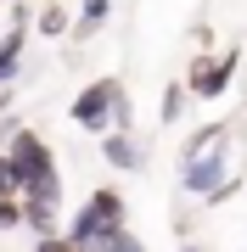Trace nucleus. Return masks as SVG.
Instances as JSON below:
<instances>
[{
    "mask_svg": "<svg viewBox=\"0 0 247 252\" xmlns=\"http://www.w3.org/2000/svg\"><path fill=\"white\" fill-rule=\"evenodd\" d=\"M11 107V90H6V84H0V112H6Z\"/></svg>",
    "mask_w": 247,
    "mask_h": 252,
    "instance_id": "nucleus-15",
    "label": "nucleus"
},
{
    "mask_svg": "<svg viewBox=\"0 0 247 252\" xmlns=\"http://www.w3.org/2000/svg\"><path fill=\"white\" fill-rule=\"evenodd\" d=\"M90 252H146V247H141L135 235H129V230L118 224V230H107V235H101V241H96Z\"/></svg>",
    "mask_w": 247,
    "mask_h": 252,
    "instance_id": "nucleus-10",
    "label": "nucleus"
},
{
    "mask_svg": "<svg viewBox=\"0 0 247 252\" xmlns=\"http://www.w3.org/2000/svg\"><path fill=\"white\" fill-rule=\"evenodd\" d=\"M107 17H112V0H84V6H79V17L68 23V28H73L79 39H90V34H96V28L107 23Z\"/></svg>",
    "mask_w": 247,
    "mask_h": 252,
    "instance_id": "nucleus-8",
    "label": "nucleus"
},
{
    "mask_svg": "<svg viewBox=\"0 0 247 252\" xmlns=\"http://www.w3.org/2000/svg\"><path fill=\"white\" fill-rule=\"evenodd\" d=\"M180 112H185V84H169V90H163V107H157V118H163V124H174Z\"/></svg>",
    "mask_w": 247,
    "mask_h": 252,
    "instance_id": "nucleus-11",
    "label": "nucleus"
},
{
    "mask_svg": "<svg viewBox=\"0 0 247 252\" xmlns=\"http://www.w3.org/2000/svg\"><path fill=\"white\" fill-rule=\"evenodd\" d=\"M34 252H73V247H68V241H56V235H39V247Z\"/></svg>",
    "mask_w": 247,
    "mask_h": 252,
    "instance_id": "nucleus-14",
    "label": "nucleus"
},
{
    "mask_svg": "<svg viewBox=\"0 0 247 252\" xmlns=\"http://www.w3.org/2000/svg\"><path fill=\"white\" fill-rule=\"evenodd\" d=\"M118 90H124L118 79L84 84V90L73 95V124H79V129H96V135H107V129H112V95H118Z\"/></svg>",
    "mask_w": 247,
    "mask_h": 252,
    "instance_id": "nucleus-4",
    "label": "nucleus"
},
{
    "mask_svg": "<svg viewBox=\"0 0 247 252\" xmlns=\"http://www.w3.org/2000/svg\"><path fill=\"white\" fill-rule=\"evenodd\" d=\"M23 39H28V11H11V28H6V39H0V84L17 79V67H23Z\"/></svg>",
    "mask_w": 247,
    "mask_h": 252,
    "instance_id": "nucleus-6",
    "label": "nucleus"
},
{
    "mask_svg": "<svg viewBox=\"0 0 247 252\" xmlns=\"http://www.w3.org/2000/svg\"><path fill=\"white\" fill-rule=\"evenodd\" d=\"M225 168H230V146H208V152H197V157L180 162V190L208 196V190L225 185Z\"/></svg>",
    "mask_w": 247,
    "mask_h": 252,
    "instance_id": "nucleus-3",
    "label": "nucleus"
},
{
    "mask_svg": "<svg viewBox=\"0 0 247 252\" xmlns=\"http://www.w3.org/2000/svg\"><path fill=\"white\" fill-rule=\"evenodd\" d=\"M230 73H236V51L230 56H197L191 73H185V95H202V101L225 95L230 90Z\"/></svg>",
    "mask_w": 247,
    "mask_h": 252,
    "instance_id": "nucleus-5",
    "label": "nucleus"
},
{
    "mask_svg": "<svg viewBox=\"0 0 247 252\" xmlns=\"http://www.w3.org/2000/svg\"><path fill=\"white\" fill-rule=\"evenodd\" d=\"M0 196H17V180H11V168H6V157H0Z\"/></svg>",
    "mask_w": 247,
    "mask_h": 252,
    "instance_id": "nucleus-13",
    "label": "nucleus"
},
{
    "mask_svg": "<svg viewBox=\"0 0 247 252\" xmlns=\"http://www.w3.org/2000/svg\"><path fill=\"white\" fill-rule=\"evenodd\" d=\"M118 224H124V196H118L112 185H101V190H90V202L73 213V224H68V247H73V252H90L101 235L118 230Z\"/></svg>",
    "mask_w": 247,
    "mask_h": 252,
    "instance_id": "nucleus-1",
    "label": "nucleus"
},
{
    "mask_svg": "<svg viewBox=\"0 0 247 252\" xmlns=\"http://www.w3.org/2000/svg\"><path fill=\"white\" fill-rule=\"evenodd\" d=\"M34 28H39V34H45V39L68 34V11H62V6H56V0H51V6H39V11H34Z\"/></svg>",
    "mask_w": 247,
    "mask_h": 252,
    "instance_id": "nucleus-9",
    "label": "nucleus"
},
{
    "mask_svg": "<svg viewBox=\"0 0 247 252\" xmlns=\"http://www.w3.org/2000/svg\"><path fill=\"white\" fill-rule=\"evenodd\" d=\"M23 224V207H17V196H0V230H17Z\"/></svg>",
    "mask_w": 247,
    "mask_h": 252,
    "instance_id": "nucleus-12",
    "label": "nucleus"
},
{
    "mask_svg": "<svg viewBox=\"0 0 247 252\" xmlns=\"http://www.w3.org/2000/svg\"><path fill=\"white\" fill-rule=\"evenodd\" d=\"M180 252H202V247H180Z\"/></svg>",
    "mask_w": 247,
    "mask_h": 252,
    "instance_id": "nucleus-16",
    "label": "nucleus"
},
{
    "mask_svg": "<svg viewBox=\"0 0 247 252\" xmlns=\"http://www.w3.org/2000/svg\"><path fill=\"white\" fill-rule=\"evenodd\" d=\"M6 168H11V180H17V190H28L34 180H45V174H56V162H51V146L34 135V129H11V146L6 152Z\"/></svg>",
    "mask_w": 247,
    "mask_h": 252,
    "instance_id": "nucleus-2",
    "label": "nucleus"
},
{
    "mask_svg": "<svg viewBox=\"0 0 247 252\" xmlns=\"http://www.w3.org/2000/svg\"><path fill=\"white\" fill-rule=\"evenodd\" d=\"M101 157H107L112 168H124V174H129V168H141V146L129 140L124 129H107V135H101Z\"/></svg>",
    "mask_w": 247,
    "mask_h": 252,
    "instance_id": "nucleus-7",
    "label": "nucleus"
}]
</instances>
